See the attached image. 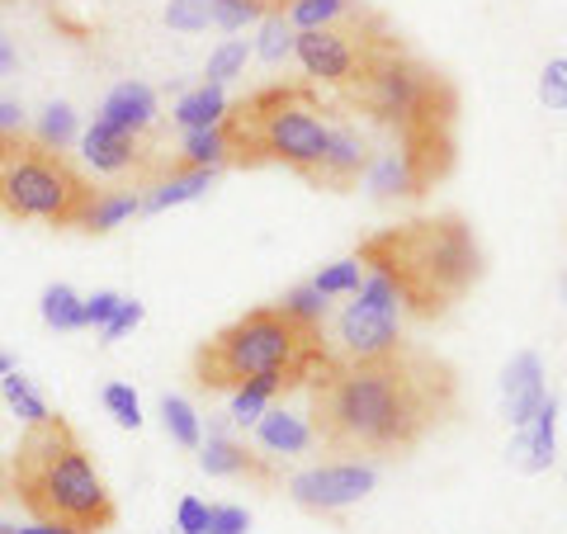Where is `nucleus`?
<instances>
[{
  "label": "nucleus",
  "instance_id": "nucleus-1",
  "mask_svg": "<svg viewBox=\"0 0 567 534\" xmlns=\"http://www.w3.org/2000/svg\"><path fill=\"white\" fill-rule=\"evenodd\" d=\"M312 435L331 454L398 459L458 412V379L440 355L398 341L383 355H331L308 379Z\"/></svg>",
  "mask_w": 567,
  "mask_h": 534
},
{
  "label": "nucleus",
  "instance_id": "nucleus-2",
  "mask_svg": "<svg viewBox=\"0 0 567 534\" xmlns=\"http://www.w3.org/2000/svg\"><path fill=\"white\" fill-rule=\"evenodd\" d=\"M354 260L398 284L406 317H445L483 275V251L458 213L383 227L360 242Z\"/></svg>",
  "mask_w": 567,
  "mask_h": 534
},
{
  "label": "nucleus",
  "instance_id": "nucleus-3",
  "mask_svg": "<svg viewBox=\"0 0 567 534\" xmlns=\"http://www.w3.org/2000/svg\"><path fill=\"white\" fill-rule=\"evenodd\" d=\"M331 360L322 327L298 322L289 308H251L237 317L233 327H223L213 341L194 355V379L208 393H227V388L265 379L275 393H293L303 388L317 369Z\"/></svg>",
  "mask_w": 567,
  "mask_h": 534
},
{
  "label": "nucleus",
  "instance_id": "nucleus-4",
  "mask_svg": "<svg viewBox=\"0 0 567 534\" xmlns=\"http://www.w3.org/2000/svg\"><path fill=\"white\" fill-rule=\"evenodd\" d=\"M14 487L20 502L48 525H71L76 534H100L114 525V496L62 417L29 425L14 454Z\"/></svg>",
  "mask_w": 567,
  "mask_h": 534
},
{
  "label": "nucleus",
  "instance_id": "nucleus-5",
  "mask_svg": "<svg viewBox=\"0 0 567 534\" xmlns=\"http://www.w3.org/2000/svg\"><path fill=\"white\" fill-rule=\"evenodd\" d=\"M227 162L233 166H260L279 162L308 181L327 152L331 123L322 119V104L303 85H270V91L246 95L241 104H227L223 114Z\"/></svg>",
  "mask_w": 567,
  "mask_h": 534
},
{
  "label": "nucleus",
  "instance_id": "nucleus-6",
  "mask_svg": "<svg viewBox=\"0 0 567 534\" xmlns=\"http://www.w3.org/2000/svg\"><path fill=\"white\" fill-rule=\"evenodd\" d=\"M346 100L360 114L379 119L383 129H393L398 137L412 133H454V85L440 76L435 66H425L421 58L393 39L364 62V71L346 85Z\"/></svg>",
  "mask_w": 567,
  "mask_h": 534
},
{
  "label": "nucleus",
  "instance_id": "nucleus-7",
  "mask_svg": "<svg viewBox=\"0 0 567 534\" xmlns=\"http://www.w3.org/2000/svg\"><path fill=\"white\" fill-rule=\"evenodd\" d=\"M91 199L95 185L66 162L62 147H48L43 137H29L24 129L0 133V208L10 218L81 227Z\"/></svg>",
  "mask_w": 567,
  "mask_h": 534
},
{
  "label": "nucleus",
  "instance_id": "nucleus-8",
  "mask_svg": "<svg viewBox=\"0 0 567 534\" xmlns=\"http://www.w3.org/2000/svg\"><path fill=\"white\" fill-rule=\"evenodd\" d=\"M393 39H398V33L383 24V14L360 6L354 14H346V20H336V24L298 29L293 58H298V66H303L312 81H327V85H336V91H346V85L364 71V62L374 58L379 48L393 43Z\"/></svg>",
  "mask_w": 567,
  "mask_h": 534
},
{
  "label": "nucleus",
  "instance_id": "nucleus-9",
  "mask_svg": "<svg viewBox=\"0 0 567 534\" xmlns=\"http://www.w3.org/2000/svg\"><path fill=\"white\" fill-rule=\"evenodd\" d=\"M379 483V473L374 464H360V459H341V464H322V469H308V473H298L289 492H293V502L303 506V511H346L354 502H364L369 492H374Z\"/></svg>",
  "mask_w": 567,
  "mask_h": 534
},
{
  "label": "nucleus",
  "instance_id": "nucleus-10",
  "mask_svg": "<svg viewBox=\"0 0 567 534\" xmlns=\"http://www.w3.org/2000/svg\"><path fill=\"white\" fill-rule=\"evenodd\" d=\"M336 341H341V355H354V360H360V355H383L402 341V312L354 298V302H346V312L336 317Z\"/></svg>",
  "mask_w": 567,
  "mask_h": 534
},
{
  "label": "nucleus",
  "instance_id": "nucleus-11",
  "mask_svg": "<svg viewBox=\"0 0 567 534\" xmlns=\"http://www.w3.org/2000/svg\"><path fill=\"white\" fill-rule=\"evenodd\" d=\"M369 166H374V152H369V142L354 133L350 123H336V129L327 133L322 162H317V171L308 175V181L322 185V189H350Z\"/></svg>",
  "mask_w": 567,
  "mask_h": 534
},
{
  "label": "nucleus",
  "instance_id": "nucleus-12",
  "mask_svg": "<svg viewBox=\"0 0 567 534\" xmlns=\"http://www.w3.org/2000/svg\"><path fill=\"white\" fill-rule=\"evenodd\" d=\"M81 156L104 175H123V171H137L142 162H147V152H142V133L114 129V123H104V119H95L91 129L81 133Z\"/></svg>",
  "mask_w": 567,
  "mask_h": 534
},
{
  "label": "nucleus",
  "instance_id": "nucleus-13",
  "mask_svg": "<svg viewBox=\"0 0 567 534\" xmlns=\"http://www.w3.org/2000/svg\"><path fill=\"white\" fill-rule=\"evenodd\" d=\"M544 398H548V388H544V364H539V355H535V350H520L516 360L506 364V373H502L506 421L520 431V425L535 421V412L544 407Z\"/></svg>",
  "mask_w": 567,
  "mask_h": 534
},
{
  "label": "nucleus",
  "instance_id": "nucleus-14",
  "mask_svg": "<svg viewBox=\"0 0 567 534\" xmlns=\"http://www.w3.org/2000/svg\"><path fill=\"white\" fill-rule=\"evenodd\" d=\"M554 454H558V402L544 398L535 421L520 425L516 440H511V464L520 473H544L554 469Z\"/></svg>",
  "mask_w": 567,
  "mask_h": 534
},
{
  "label": "nucleus",
  "instance_id": "nucleus-15",
  "mask_svg": "<svg viewBox=\"0 0 567 534\" xmlns=\"http://www.w3.org/2000/svg\"><path fill=\"white\" fill-rule=\"evenodd\" d=\"M100 119L114 123V129H128V133H147L152 119H156V95H152V85H142V81L114 85L110 100H104V110H100Z\"/></svg>",
  "mask_w": 567,
  "mask_h": 534
},
{
  "label": "nucleus",
  "instance_id": "nucleus-16",
  "mask_svg": "<svg viewBox=\"0 0 567 534\" xmlns=\"http://www.w3.org/2000/svg\"><path fill=\"white\" fill-rule=\"evenodd\" d=\"M256 440H260V450H275V454H303L312 450V425L303 417H293V412H284V407H275V412H260L256 421Z\"/></svg>",
  "mask_w": 567,
  "mask_h": 534
},
{
  "label": "nucleus",
  "instance_id": "nucleus-17",
  "mask_svg": "<svg viewBox=\"0 0 567 534\" xmlns=\"http://www.w3.org/2000/svg\"><path fill=\"white\" fill-rule=\"evenodd\" d=\"M213 175H218L213 166H181V171H171L166 181H156V189L142 199V213H162V208L199 199V194L213 185Z\"/></svg>",
  "mask_w": 567,
  "mask_h": 534
},
{
  "label": "nucleus",
  "instance_id": "nucleus-18",
  "mask_svg": "<svg viewBox=\"0 0 567 534\" xmlns=\"http://www.w3.org/2000/svg\"><path fill=\"white\" fill-rule=\"evenodd\" d=\"M199 464L213 477H265V469L256 464V454H246V444L227 440V435H208Z\"/></svg>",
  "mask_w": 567,
  "mask_h": 534
},
{
  "label": "nucleus",
  "instance_id": "nucleus-19",
  "mask_svg": "<svg viewBox=\"0 0 567 534\" xmlns=\"http://www.w3.org/2000/svg\"><path fill=\"white\" fill-rule=\"evenodd\" d=\"M137 213H142V199L133 189H95V199H91V208H85L81 227L85 233H110V227L137 218Z\"/></svg>",
  "mask_w": 567,
  "mask_h": 534
},
{
  "label": "nucleus",
  "instance_id": "nucleus-20",
  "mask_svg": "<svg viewBox=\"0 0 567 534\" xmlns=\"http://www.w3.org/2000/svg\"><path fill=\"white\" fill-rule=\"evenodd\" d=\"M223 114H227V95H223V85H213V81H204L199 91H189L175 104V123H181L185 133L213 129V123H223Z\"/></svg>",
  "mask_w": 567,
  "mask_h": 534
},
{
  "label": "nucleus",
  "instance_id": "nucleus-21",
  "mask_svg": "<svg viewBox=\"0 0 567 534\" xmlns=\"http://www.w3.org/2000/svg\"><path fill=\"white\" fill-rule=\"evenodd\" d=\"M0 393H6V402H10V412L14 417H20L24 425H43L52 412H48V402L39 398V388H33L29 379H24V373H6V379H0Z\"/></svg>",
  "mask_w": 567,
  "mask_h": 534
},
{
  "label": "nucleus",
  "instance_id": "nucleus-22",
  "mask_svg": "<svg viewBox=\"0 0 567 534\" xmlns=\"http://www.w3.org/2000/svg\"><path fill=\"white\" fill-rule=\"evenodd\" d=\"M223 162H227V137H223L218 123H213V129L185 133V142H181V166H213V171H218Z\"/></svg>",
  "mask_w": 567,
  "mask_h": 534
},
{
  "label": "nucleus",
  "instance_id": "nucleus-23",
  "mask_svg": "<svg viewBox=\"0 0 567 534\" xmlns=\"http://www.w3.org/2000/svg\"><path fill=\"white\" fill-rule=\"evenodd\" d=\"M354 10H360V0H293L284 14H289L293 29H322V24L346 20Z\"/></svg>",
  "mask_w": 567,
  "mask_h": 534
},
{
  "label": "nucleus",
  "instance_id": "nucleus-24",
  "mask_svg": "<svg viewBox=\"0 0 567 534\" xmlns=\"http://www.w3.org/2000/svg\"><path fill=\"white\" fill-rule=\"evenodd\" d=\"M43 322L52 331H81V298L76 289H66V284H48L43 289Z\"/></svg>",
  "mask_w": 567,
  "mask_h": 534
},
{
  "label": "nucleus",
  "instance_id": "nucleus-25",
  "mask_svg": "<svg viewBox=\"0 0 567 534\" xmlns=\"http://www.w3.org/2000/svg\"><path fill=\"white\" fill-rule=\"evenodd\" d=\"M162 421H166V435L185 450H199V412L185 402V398H162Z\"/></svg>",
  "mask_w": 567,
  "mask_h": 534
},
{
  "label": "nucleus",
  "instance_id": "nucleus-26",
  "mask_svg": "<svg viewBox=\"0 0 567 534\" xmlns=\"http://www.w3.org/2000/svg\"><path fill=\"white\" fill-rule=\"evenodd\" d=\"M293 39H298V29L289 24V14L270 10L265 14V29H260V58L265 62H284L293 52Z\"/></svg>",
  "mask_w": 567,
  "mask_h": 534
},
{
  "label": "nucleus",
  "instance_id": "nucleus-27",
  "mask_svg": "<svg viewBox=\"0 0 567 534\" xmlns=\"http://www.w3.org/2000/svg\"><path fill=\"white\" fill-rule=\"evenodd\" d=\"M279 393L265 379H256V383H241V388H233V421L237 425H256L260 421V412L270 407Z\"/></svg>",
  "mask_w": 567,
  "mask_h": 534
},
{
  "label": "nucleus",
  "instance_id": "nucleus-28",
  "mask_svg": "<svg viewBox=\"0 0 567 534\" xmlns=\"http://www.w3.org/2000/svg\"><path fill=\"white\" fill-rule=\"evenodd\" d=\"M360 279H364V265L360 260H336V265H327V270L312 279V289L322 294V298H341V294L360 289Z\"/></svg>",
  "mask_w": 567,
  "mask_h": 534
},
{
  "label": "nucleus",
  "instance_id": "nucleus-29",
  "mask_svg": "<svg viewBox=\"0 0 567 534\" xmlns=\"http://www.w3.org/2000/svg\"><path fill=\"white\" fill-rule=\"evenodd\" d=\"M256 20H265L260 0H213V24L227 29V33H237V29L256 24Z\"/></svg>",
  "mask_w": 567,
  "mask_h": 534
},
{
  "label": "nucleus",
  "instance_id": "nucleus-30",
  "mask_svg": "<svg viewBox=\"0 0 567 534\" xmlns=\"http://www.w3.org/2000/svg\"><path fill=\"white\" fill-rule=\"evenodd\" d=\"M246 58H251V48H246V39H233V43H223V48H218V52H213V58H208V71H204V76H208L213 85L233 81V76H241Z\"/></svg>",
  "mask_w": 567,
  "mask_h": 534
},
{
  "label": "nucleus",
  "instance_id": "nucleus-31",
  "mask_svg": "<svg viewBox=\"0 0 567 534\" xmlns=\"http://www.w3.org/2000/svg\"><path fill=\"white\" fill-rule=\"evenodd\" d=\"M166 24L181 33H199L213 24V0H171L166 6Z\"/></svg>",
  "mask_w": 567,
  "mask_h": 534
},
{
  "label": "nucleus",
  "instance_id": "nucleus-32",
  "mask_svg": "<svg viewBox=\"0 0 567 534\" xmlns=\"http://www.w3.org/2000/svg\"><path fill=\"white\" fill-rule=\"evenodd\" d=\"M39 137L48 142V147H62L76 137V114H71V104H48L43 110V123H39Z\"/></svg>",
  "mask_w": 567,
  "mask_h": 534
},
{
  "label": "nucleus",
  "instance_id": "nucleus-33",
  "mask_svg": "<svg viewBox=\"0 0 567 534\" xmlns=\"http://www.w3.org/2000/svg\"><path fill=\"white\" fill-rule=\"evenodd\" d=\"M279 308H289L298 322H308V327H322L327 322V298L312 289V284H303V289H293L289 298L279 302Z\"/></svg>",
  "mask_w": 567,
  "mask_h": 534
},
{
  "label": "nucleus",
  "instance_id": "nucleus-34",
  "mask_svg": "<svg viewBox=\"0 0 567 534\" xmlns=\"http://www.w3.org/2000/svg\"><path fill=\"white\" fill-rule=\"evenodd\" d=\"M104 407H110L114 421L128 425V431H137V425H142V402H137V393L128 383H110V388H104Z\"/></svg>",
  "mask_w": 567,
  "mask_h": 534
},
{
  "label": "nucleus",
  "instance_id": "nucleus-35",
  "mask_svg": "<svg viewBox=\"0 0 567 534\" xmlns=\"http://www.w3.org/2000/svg\"><path fill=\"white\" fill-rule=\"evenodd\" d=\"M539 100L548 110H567V58H554L539 76Z\"/></svg>",
  "mask_w": 567,
  "mask_h": 534
},
{
  "label": "nucleus",
  "instance_id": "nucleus-36",
  "mask_svg": "<svg viewBox=\"0 0 567 534\" xmlns=\"http://www.w3.org/2000/svg\"><path fill=\"white\" fill-rule=\"evenodd\" d=\"M175 530L181 534H208V506L199 496H181V506H175Z\"/></svg>",
  "mask_w": 567,
  "mask_h": 534
},
{
  "label": "nucleus",
  "instance_id": "nucleus-37",
  "mask_svg": "<svg viewBox=\"0 0 567 534\" xmlns=\"http://www.w3.org/2000/svg\"><path fill=\"white\" fill-rule=\"evenodd\" d=\"M251 530V515L241 506H208V534H246Z\"/></svg>",
  "mask_w": 567,
  "mask_h": 534
},
{
  "label": "nucleus",
  "instance_id": "nucleus-38",
  "mask_svg": "<svg viewBox=\"0 0 567 534\" xmlns=\"http://www.w3.org/2000/svg\"><path fill=\"white\" fill-rule=\"evenodd\" d=\"M142 322V302H133V298H123L118 302V308H114V317H110V322H104L100 327V336H104V341H118V336H128L133 327Z\"/></svg>",
  "mask_w": 567,
  "mask_h": 534
},
{
  "label": "nucleus",
  "instance_id": "nucleus-39",
  "mask_svg": "<svg viewBox=\"0 0 567 534\" xmlns=\"http://www.w3.org/2000/svg\"><path fill=\"white\" fill-rule=\"evenodd\" d=\"M118 302H123V298H118V294H110V289L95 294V298H85V302H81V322H85V327H104V322L114 317Z\"/></svg>",
  "mask_w": 567,
  "mask_h": 534
},
{
  "label": "nucleus",
  "instance_id": "nucleus-40",
  "mask_svg": "<svg viewBox=\"0 0 567 534\" xmlns=\"http://www.w3.org/2000/svg\"><path fill=\"white\" fill-rule=\"evenodd\" d=\"M24 129V114L14 100H0V133H20Z\"/></svg>",
  "mask_w": 567,
  "mask_h": 534
},
{
  "label": "nucleus",
  "instance_id": "nucleus-41",
  "mask_svg": "<svg viewBox=\"0 0 567 534\" xmlns=\"http://www.w3.org/2000/svg\"><path fill=\"white\" fill-rule=\"evenodd\" d=\"M0 534H76L71 525H48V521H39V525H29V530H10V525H0Z\"/></svg>",
  "mask_w": 567,
  "mask_h": 534
},
{
  "label": "nucleus",
  "instance_id": "nucleus-42",
  "mask_svg": "<svg viewBox=\"0 0 567 534\" xmlns=\"http://www.w3.org/2000/svg\"><path fill=\"white\" fill-rule=\"evenodd\" d=\"M14 66H20V52H14L10 39L0 33V76H6V71H14Z\"/></svg>",
  "mask_w": 567,
  "mask_h": 534
},
{
  "label": "nucleus",
  "instance_id": "nucleus-43",
  "mask_svg": "<svg viewBox=\"0 0 567 534\" xmlns=\"http://www.w3.org/2000/svg\"><path fill=\"white\" fill-rule=\"evenodd\" d=\"M260 6H265V14H270V10H289L293 0H260Z\"/></svg>",
  "mask_w": 567,
  "mask_h": 534
},
{
  "label": "nucleus",
  "instance_id": "nucleus-44",
  "mask_svg": "<svg viewBox=\"0 0 567 534\" xmlns=\"http://www.w3.org/2000/svg\"><path fill=\"white\" fill-rule=\"evenodd\" d=\"M10 369H14V360H10V355H6V350H0V379H6V373H10Z\"/></svg>",
  "mask_w": 567,
  "mask_h": 534
},
{
  "label": "nucleus",
  "instance_id": "nucleus-45",
  "mask_svg": "<svg viewBox=\"0 0 567 534\" xmlns=\"http://www.w3.org/2000/svg\"><path fill=\"white\" fill-rule=\"evenodd\" d=\"M563 294H567V275H563Z\"/></svg>",
  "mask_w": 567,
  "mask_h": 534
}]
</instances>
